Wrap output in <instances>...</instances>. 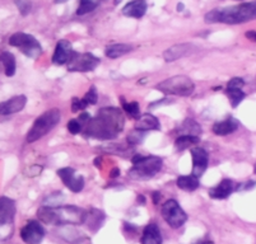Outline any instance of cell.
I'll return each mask as SVG.
<instances>
[{
  "mask_svg": "<svg viewBox=\"0 0 256 244\" xmlns=\"http://www.w3.org/2000/svg\"><path fill=\"white\" fill-rule=\"evenodd\" d=\"M124 126L125 118L121 110L115 107H104L92 120L88 121L84 132L86 136L90 138L111 140L118 136Z\"/></svg>",
  "mask_w": 256,
  "mask_h": 244,
  "instance_id": "1",
  "label": "cell"
},
{
  "mask_svg": "<svg viewBox=\"0 0 256 244\" xmlns=\"http://www.w3.org/2000/svg\"><path fill=\"white\" fill-rule=\"evenodd\" d=\"M254 19H256V0L227 6V8L213 9L204 17L206 23H226V24H241Z\"/></svg>",
  "mask_w": 256,
  "mask_h": 244,
  "instance_id": "2",
  "label": "cell"
},
{
  "mask_svg": "<svg viewBox=\"0 0 256 244\" xmlns=\"http://www.w3.org/2000/svg\"><path fill=\"white\" fill-rule=\"evenodd\" d=\"M88 211L74 205L56 206V208L38 209L37 216L45 224L52 225H80L84 224Z\"/></svg>",
  "mask_w": 256,
  "mask_h": 244,
  "instance_id": "3",
  "label": "cell"
},
{
  "mask_svg": "<svg viewBox=\"0 0 256 244\" xmlns=\"http://www.w3.org/2000/svg\"><path fill=\"white\" fill-rule=\"evenodd\" d=\"M132 169L129 171L128 176L132 180L143 181L153 178L158 172L162 169L164 160L162 158L150 155V157H143V155H136L132 158Z\"/></svg>",
  "mask_w": 256,
  "mask_h": 244,
  "instance_id": "4",
  "label": "cell"
},
{
  "mask_svg": "<svg viewBox=\"0 0 256 244\" xmlns=\"http://www.w3.org/2000/svg\"><path fill=\"white\" fill-rule=\"evenodd\" d=\"M60 118H62V113H60V110H58V108H52V110L44 112L42 115L34 120V125L30 129V131L27 132L26 141L28 144H32L34 141L40 140L41 138H44L45 135H48L54 127L59 124Z\"/></svg>",
  "mask_w": 256,
  "mask_h": 244,
  "instance_id": "5",
  "label": "cell"
},
{
  "mask_svg": "<svg viewBox=\"0 0 256 244\" xmlns=\"http://www.w3.org/2000/svg\"><path fill=\"white\" fill-rule=\"evenodd\" d=\"M156 89L164 94H174V96L188 97L195 90V84L192 79L186 75H174L166 80L160 81L156 85Z\"/></svg>",
  "mask_w": 256,
  "mask_h": 244,
  "instance_id": "6",
  "label": "cell"
},
{
  "mask_svg": "<svg viewBox=\"0 0 256 244\" xmlns=\"http://www.w3.org/2000/svg\"><path fill=\"white\" fill-rule=\"evenodd\" d=\"M9 45L13 47H18L31 59H38L42 55V47L38 41L32 34L24 33V32H17V33L12 34L9 38Z\"/></svg>",
  "mask_w": 256,
  "mask_h": 244,
  "instance_id": "7",
  "label": "cell"
},
{
  "mask_svg": "<svg viewBox=\"0 0 256 244\" xmlns=\"http://www.w3.org/2000/svg\"><path fill=\"white\" fill-rule=\"evenodd\" d=\"M16 202L9 197H0V236L10 237L16 218Z\"/></svg>",
  "mask_w": 256,
  "mask_h": 244,
  "instance_id": "8",
  "label": "cell"
},
{
  "mask_svg": "<svg viewBox=\"0 0 256 244\" xmlns=\"http://www.w3.org/2000/svg\"><path fill=\"white\" fill-rule=\"evenodd\" d=\"M160 213H162V218L164 219V222L174 229H178L188 222V215L181 209L176 200H168L164 202Z\"/></svg>",
  "mask_w": 256,
  "mask_h": 244,
  "instance_id": "9",
  "label": "cell"
},
{
  "mask_svg": "<svg viewBox=\"0 0 256 244\" xmlns=\"http://www.w3.org/2000/svg\"><path fill=\"white\" fill-rule=\"evenodd\" d=\"M100 61L101 60L90 52H76L72 61L68 64V70L72 73H90L98 66Z\"/></svg>",
  "mask_w": 256,
  "mask_h": 244,
  "instance_id": "10",
  "label": "cell"
},
{
  "mask_svg": "<svg viewBox=\"0 0 256 244\" xmlns=\"http://www.w3.org/2000/svg\"><path fill=\"white\" fill-rule=\"evenodd\" d=\"M20 238L27 244H40L45 238V229L37 220H30L20 229Z\"/></svg>",
  "mask_w": 256,
  "mask_h": 244,
  "instance_id": "11",
  "label": "cell"
},
{
  "mask_svg": "<svg viewBox=\"0 0 256 244\" xmlns=\"http://www.w3.org/2000/svg\"><path fill=\"white\" fill-rule=\"evenodd\" d=\"M56 173L60 177V180L62 181V183H64L72 192H74V194L80 192L83 190V187H84V178H83L82 176H76V171H74L73 168L65 167V168L59 169Z\"/></svg>",
  "mask_w": 256,
  "mask_h": 244,
  "instance_id": "12",
  "label": "cell"
},
{
  "mask_svg": "<svg viewBox=\"0 0 256 244\" xmlns=\"http://www.w3.org/2000/svg\"><path fill=\"white\" fill-rule=\"evenodd\" d=\"M190 153H192V176L200 178L208 168L209 154L206 149L200 148V146L192 148Z\"/></svg>",
  "mask_w": 256,
  "mask_h": 244,
  "instance_id": "13",
  "label": "cell"
},
{
  "mask_svg": "<svg viewBox=\"0 0 256 244\" xmlns=\"http://www.w3.org/2000/svg\"><path fill=\"white\" fill-rule=\"evenodd\" d=\"M74 55H76V51L72 47V43L66 39H62V41L58 42L55 51H54L52 62L55 65L69 64L74 57Z\"/></svg>",
  "mask_w": 256,
  "mask_h": 244,
  "instance_id": "14",
  "label": "cell"
},
{
  "mask_svg": "<svg viewBox=\"0 0 256 244\" xmlns=\"http://www.w3.org/2000/svg\"><path fill=\"white\" fill-rule=\"evenodd\" d=\"M196 50L192 43H180V45H174L172 47L167 48L164 52V59L167 62L176 61V60L181 59L184 56H188L190 53H192Z\"/></svg>",
  "mask_w": 256,
  "mask_h": 244,
  "instance_id": "15",
  "label": "cell"
},
{
  "mask_svg": "<svg viewBox=\"0 0 256 244\" xmlns=\"http://www.w3.org/2000/svg\"><path fill=\"white\" fill-rule=\"evenodd\" d=\"M27 103V97L20 94V96H16L13 98L4 101L0 103V115L8 116L13 115V113L20 112L26 107Z\"/></svg>",
  "mask_w": 256,
  "mask_h": 244,
  "instance_id": "16",
  "label": "cell"
},
{
  "mask_svg": "<svg viewBox=\"0 0 256 244\" xmlns=\"http://www.w3.org/2000/svg\"><path fill=\"white\" fill-rule=\"evenodd\" d=\"M234 190H236V188H234V181L226 178V180L220 181L216 187L209 190V196H210L212 199L216 200H224L227 199L228 196H231V194Z\"/></svg>",
  "mask_w": 256,
  "mask_h": 244,
  "instance_id": "17",
  "label": "cell"
},
{
  "mask_svg": "<svg viewBox=\"0 0 256 244\" xmlns=\"http://www.w3.org/2000/svg\"><path fill=\"white\" fill-rule=\"evenodd\" d=\"M146 8H148V5H146V0H132L122 8V14L125 17L138 18L139 19L146 14Z\"/></svg>",
  "mask_w": 256,
  "mask_h": 244,
  "instance_id": "18",
  "label": "cell"
},
{
  "mask_svg": "<svg viewBox=\"0 0 256 244\" xmlns=\"http://www.w3.org/2000/svg\"><path fill=\"white\" fill-rule=\"evenodd\" d=\"M238 129V121L234 117H230L224 121H218L213 125L212 130L217 136H226Z\"/></svg>",
  "mask_w": 256,
  "mask_h": 244,
  "instance_id": "19",
  "label": "cell"
},
{
  "mask_svg": "<svg viewBox=\"0 0 256 244\" xmlns=\"http://www.w3.org/2000/svg\"><path fill=\"white\" fill-rule=\"evenodd\" d=\"M142 244H162V234L156 223H150L144 228Z\"/></svg>",
  "mask_w": 256,
  "mask_h": 244,
  "instance_id": "20",
  "label": "cell"
},
{
  "mask_svg": "<svg viewBox=\"0 0 256 244\" xmlns=\"http://www.w3.org/2000/svg\"><path fill=\"white\" fill-rule=\"evenodd\" d=\"M136 129L139 131H152V130H160V121L152 113H144L136 120Z\"/></svg>",
  "mask_w": 256,
  "mask_h": 244,
  "instance_id": "21",
  "label": "cell"
},
{
  "mask_svg": "<svg viewBox=\"0 0 256 244\" xmlns=\"http://www.w3.org/2000/svg\"><path fill=\"white\" fill-rule=\"evenodd\" d=\"M104 222V214L101 210H97V209H92L90 211H88L87 219H86L84 224H87L88 229L92 230L93 233L97 232L100 228L102 227Z\"/></svg>",
  "mask_w": 256,
  "mask_h": 244,
  "instance_id": "22",
  "label": "cell"
},
{
  "mask_svg": "<svg viewBox=\"0 0 256 244\" xmlns=\"http://www.w3.org/2000/svg\"><path fill=\"white\" fill-rule=\"evenodd\" d=\"M132 46L128 45V43H114V45L107 46L104 53H106L107 57L110 59H118V57L124 56L126 53L132 52Z\"/></svg>",
  "mask_w": 256,
  "mask_h": 244,
  "instance_id": "23",
  "label": "cell"
},
{
  "mask_svg": "<svg viewBox=\"0 0 256 244\" xmlns=\"http://www.w3.org/2000/svg\"><path fill=\"white\" fill-rule=\"evenodd\" d=\"M176 185L180 190L192 192L198 190V187H199V178L192 176V174H190V176H180L176 181Z\"/></svg>",
  "mask_w": 256,
  "mask_h": 244,
  "instance_id": "24",
  "label": "cell"
},
{
  "mask_svg": "<svg viewBox=\"0 0 256 244\" xmlns=\"http://www.w3.org/2000/svg\"><path fill=\"white\" fill-rule=\"evenodd\" d=\"M0 61L4 65V73H6V76L14 75L17 65H16V57L13 53L8 52V51L2 52L0 53Z\"/></svg>",
  "mask_w": 256,
  "mask_h": 244,
  "instance_id": "25",
  "label": "cell"
},
{
  "mask_svg": "<svg viewBox=\"0 0 256 244\" xmlns=\"http://www.w3.org/2000/svg\"><path fill=\"white\" fill-rule=\"evenodd\" d=\"M200 141L199 136H192V135H180L176 141H174V148L178 152H182V150H186L190 146L196 145Z\"/></svg>",
  "mask_w": 256,
  "mask_h": 244,
  "instance_id": "26",
  "label": "cell"
},
{
  "mask_svg": "<svg viewBox=\"0 0 256 244\" xmlns=\"http://www.w3.org/2000/svg\"><path fill=\"white\" fill-rule=\"evenodd\" d=\"M178 131L181 132V135H192V136H199L202 134V127L198 124L196 121L192 120V118H188L182 122V125L180 126Z\"/></svg>",
  "mask_w": 256,
  "mask_h": 244,
  "instance_id": "27",
  "label": "cell"
},
{
  "mask_svg": "<svg viewBox=\"0 0 256 244\" xmlns=\"http://www.w3.org/2000/svg\"><path fill=\"white\" fill-rule=\"evenodd\" d=\"M106 0H80L78 9H76V14L84 15L93 11L98 5L104 3Z\"/></svg>",
  "mask_w": 256,
  "mask_h": 244,
  "instance_id": "28",
  "label": "cell"
},
{
  "mask_svg": "<svg viewBox=\"0 0 256 244\" xmlns=\"http://www.w3.org/2000/svg\"><path fill=\"white\" fill-rule=\"evenodd\" d=\"M121 104H122V110H124V112H126V115L129 116L130 118H136V120H138V118L140 117V107H139L138 102H125L124 99H122Z\"/></svg>",
  "mask_w": 256,
  "mask_h": 244,
  "instance_id": "29",
  "label": "cell"
},
{
  "mask_svg": "<svg viewBox=\"0 0 256 244\" xmlns=\"http://www.w3.org/2000/svg\"><path fill=\"white\" fill-rule=\"evenodd\" d=\"M227 96L230 97L231 101V106L236 108L244 99H245L246 94L242 89H234V88H227Z\"/></svg>",
  "mask_w": 256,
  "mask_h": 244,
  "instance_id": "30",
  "label": "cell"
},
{
  "mask_svg": "<svg viewBox=\"0 0 256 244\" xmlns=\"http://www.w3.org/2000/svg\"><path fill=\"white\" fill-rule=\"evenodd\" d=\"M14 4L17 5L18 10L23 17L28 15L32 10V3L30 0H14Z\"/></svg>",
  "mask_w": 256,
  "mask_h": 244,
  "instance_id": "31",
  "label": "cell"
},
{
  "mask_svg": "<svg viewBox=\"0 0 256 244\" xmlns=\"http://www.w3.org/2000/svg\"><path fill=\"white\" fill-rule=\"evenodd\" d=\"M144 135H146V132L139 131V130L136 129L134 131L130 132L129 136H128V144H130V145H136V144H140L144 139Z\"/></svg>",
  "mask_w": 256,
  "mask_h": 244,
  "instance_id": "32",
  "label": "cell"
},
{
  "mask_svg": "<svg viewBox=\"0 0 256 244\" xmlns=\"http://www.w3.org/2000/svg\"><path fill=\"white\" fill-rule=\"evenodd\" d=\"M82 99L86 102V103H87V106H90V104H96L97 99H98V94H97L96 87H94V85H92V87L90 88V90L86 93L84 98H82Z\"/></svg>",
  "mask_w": 256,
  "mask_h": 244,
  "instance_id": "33",
  "label": "cell"
},
{
  "mask_svg": "<svg viewBox=\"0 0 256 244\" xmlns=\"http://www.w3.org/2000/svg\"><path fill=\"white\" fill-rule=\"evenodd\" d=\"M87 103H86L83 99H79V98H73L72 99V111H73L74 113H78L80 112V111L86 110L87 108Z\"/></svg>",
  "mask_w": 256,
  "mask_h": 244,
  "instance_id": "34",
  "label": "cell"
},
{
  "mask_svg": "<svg viewBox=\"0 0 256 244\" xmlns=\"http://www.w3.org/2000/svg\"><path fill=\"white\" fill-rule=\"evenodd\" d=\"M68 130L72 135H78L82 130V122L79 120H70L68 122Z\"/></svg>",
  "mask_w": 256,
  "mask_h": 244,
  "instance_id": "35",
  "label": "cell"
},
{
  "mask_svg": "<svg viewBox=\"0 0 256 244\" xmlns=\"http://www.w3.org/2000/svg\"><path fill=\"white\" fill-rule=\"evenodd\" d=\"M245 85V81L241 78H232L228 81L227 88H234V89H242V87Z\"/></svg>",
  "mask_w": 256,
  "mask_h": 244,
  "instance_id": "36",
  "label": "cell"
},
{
  "mask_svg": "<svg viewBox=\"0 0 256 244\" xmlns=\"http://www.w3.org/2000/svg\"><path fill=\"white\" fill-rule=\"evenodd\" d=\"M254 187H255V182H254V181H248V182L240 185L238 187L236 188V191H248V190H251V188Z\"/></svg>",
  "mask_w": 256,
  "mask_h": 244,
  "instance_id": "37",
  "label": "cell"
},
{
  "mask_svg": "<svg viewBox=\"0 0 256 244\" xmlns=\"http://www.w3.org/2000/svg\"><path fill=\"white\" fill-rule=\"evenodd\" d=\"M41 171H42V167L34 166L31 169H28V173H26V174H28V176L34 177V176H38L40 172H41Z\"/></svg>",
  "mask_w": 256,
  "mask_h": 244,
  "instance_id": "38",
  "label": "cell"
},
{
  "mask_svg": "<svg viewBox=\"0 0 256 244\" xmlns=\"http://www.w3.org/2000/svg\"><path fill=\"white\" fill-rule=\"evenodd\" d=\"M90 116L88 112H83V113H80V116H79V121H80V122H88V121H90Z\"/></svg>",
  "mask_w": 256,
  "mask_h": 244,
  "instance_id": "39",
  "label": "cell"
},
{
  "mask_svg": "<svg viewBox=\"0 0 256 244\" xmlns=\"http://www.w3.org/2000/svg\"><path fill=\"white\" fill-rule=\"evenodd\" d=\"M164 102H168V99H167V98H164V99H160V101H156V102H153V103H150V108H154V107L162 106V104H164Z\"/></svg>",
  "mask_w": 256,
  "mask_h": 244,
  "instance_id": "40",
  "label": "cell"
},
{
  "mask_svg": "<svg viewBox=\"0 0 256 244\" xmlns=\"http://www.w3.org/2000/svg\"><path fill=\"white\" fill-rule=\"evenodd\" d=\"M246 37H248V39H251V41H255L256 42V32L255 31L246 32Z\"/></svg>",
  "mask_w": 256,
  "mask_h": 244,
  "instance_id": "41",
  "label": "cell"
},
{
  "mask_svg": "<svg viewBox=\"0 0 256 244\" xmlns=\"http://www.w3.org/2000/svg\"><path fill=\"white\" fill-rule=\"evenodd\" d=\"M160 200V192H154V194H153V202H154V205H157Z\"/></svg>",
  "mask_w": 256,
  "mask_h": 244,
  "instance_id": "42",
  "label": "cell"
},
{
  "mask_svg": "<svg viewBox=\"0 0 256 244\" xmlns=\"http://www.w3.org/2000/svg\"><path fill=\"white\" fill-rule=\"evenodd\" d=\"M111 177H118V176H120V169H118V168H115V169H112V172H111V174H110Z\"/></svg>",
  "mask_w": 256,
  "mask_h": 244,
  "instance_id": "43",
  "label": "cell"
},
{
  "mask_svg": "<svg viewBox=\"0 0 256 244\" xmlns=\"http://www.w3.org/2000/svg\"><path fill=\"white\" fill-rule=\"evenodd\" d=\"M194 244H213V242H212V241H206V239H203V241L195 242Z\"/></svg>",
  "mask_w": 256,
  "mask_h": 244,
  "instance_id": "44",
  "label": "cell"
},
{
  "mask_svg": "<svg viewBox=\"0 0 256 244\" xmlns=\"http://www.w3.org/2000/svg\"><path fill=\"white\" fill-rule=\"evenodd\" d=\"M139 201H140V202H142V205H143L144 202H146V199H144V197L140 195V196H138V202H139Z\"/></svg>",
  "mask_w": 256,
  "mask_h": 244,
  "instance_id": "45",
  "label": "cell"
},
{
  "mask_svg": "<svg viewBox=\"0 0 256 244\" xmlns=\"http://www.w3.org/2000/svg\"><path fill=\"white\" fill-rule=\"evenodd\" d=\"M182 9H184V4H178V10L182 11Z\"/></svg>",
  "mask_w": 256,
  "mask_h": 244,
  "instance_id": "46",
  "label": "cell"
},
{
  "mask_svg": "<svg viewBox=\"0 0 256 244\" xmlns=\"http://www.w3.org/2000/svg\"><path fill=\"white\" fill-rule=\"evenodd\" d=\"M66 0H55V3H64Z\"/></svg>",
  "mask_w": 256,
  "mask_h": 244,
  "instance_id": "47",
  "label": "cell"
},
{
  "mask_svg": "<svg viewBox=\"0 0 256 244\" xmlns=\"http://www.w3.org/2000/svg\"><path fill=\"white\" fill-rule=\"evenodd\" d=\"M254 173L256 174V163H255V166H254Z\"/></svg>",
  "mask_w": 256,
  "mask_h": 244,
  "instance_id": "48",
  "label": "cell"
}]
</instances>
